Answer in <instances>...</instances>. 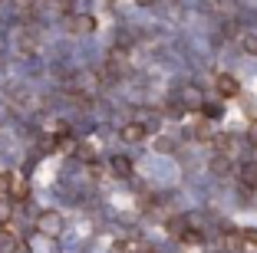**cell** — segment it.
Instances as JSON below:
<instances>
[{
	"label": "cell",
	"instance_id": "cell-1",
	"mask_svg": "<svg viewBox=\"0 0 257 253\" xmlns=\"http://www.w3.org/2000/svg\"><path fill=\"white\" fill-rule=\"evenodd\" d=\"M214 89H218L221 99H234V96H241V82H237L231 73H218V79H214Z\"/></svg>",
	"mask_w": 257,
	"mask_h": 253
},
{
	"label": "cell",
	"instance_id": "cell-2",
	"mask_svg": "<svg viewBox=\"0 0 257 253\" xmlns=\"http://www.w3.org/2000/svg\"><path fill=\"white\" fill-rule=\"evenodd\" d=\"M60 223H63V217L56 210H43L40 214V230L43 233H60Z\"/></svg>",
	"mask_w": 257,
	"mask_h": 253
},
{
	"label": "cell",
	"instance_id": "cell-4",
	"mask_svg": "<svg viewBox=\"0 0 257 253\" xmlns=\"http://www.w3.org/2000/svg\"><path fill=\"white\" fill-rule=\"evenodd\" d=\"M241 184L247 187V191H254V187H257V164H244V171H241Z\"/></svg>",
	"mask_w": 257,
	"mask_h": 253
},
{
	"label": "cell",
	"instance_id": "cell-11",
	"mask_svg": "<svg viewBox=\"0 0 257 253\" xmlns=\"http://www.w3.org/2000/svg\"><path fill=\"white\" fill-rule=\"evenodd\" d=\"M250 142H254V145H257V125H254V128H250Z\"/></svg>",
	"mask_w": 257,
	"mask_h": 253
},
{
	"label": "cell",
	"instance_id": "cell-9",
	"mask_svg": "<svg viewBox=\"0 0 257 253\" xmlns=\"http://www.w3.org/2000/svg\"><path fill=\"white\" fill-rule=\"evenodd\" d=\"M76 30H92V20H89V17H83V20H76Z\"/></svg>",
	"mask_w": 257,
	"mask_h": 253
},
{
	"label": "cell",
	"instance_id": "cell-5",
	"mask_svg": "<svg viewBox=\"0 0 257 253\" xmlns=\"http://www.w3.org/2000/svg\"><path fill=\"white\" fill-rule=\"evenodd\" d=\"M112 171L119 174V178H125V174H132V161H128V158H122V155H115L112 158Z\"/></svg>",
	"mask_w": 257,
	"mask_h": 253
},
{
	"label": "cell",
	"instance_id": "cell-7",
	"mask_svg": "<svg viewBox=\"0 0 257 253\" xmlns=\"http://www.w3.org/2000/svg\"><path fill=\"white\" fill-rule=\"evenodd\" d=\"M10 217H14V207L7 204V197H0V227H4V223H10Z\"/></svg>",
	"mask_w": 257,
	"mask_h": 253
},
{
	"label": "cell",
	"instance_id": "cell-8",
	"mask_svg": "<svg viewBox=\"0 0 257 253\" xmlns=\"http://www.w3.org/2000/svg\"><path fill=\"white\" fill-rule=\"evenodd\" d=\"M10 191H14V174H0V194H10Z\"/></svg>",
	"mask_w": 257,
	"mask_h": 253
},
{
	"label": "cell",
	"instance_id": "cell-10",
	"mask_svg": "<svg viewBox=\"0 0 257 253\" xmlns=\"http://www.w3.org/2000/svg\"><path fill=\"white\" fill-rule=\"evenodd\" d=\"M244 240H247V243H254V246H257V230H244Z\"/></svg>",
	"mask_w": 257,
	"mask_h": 253
},
{
	"label": "cell",
	"instance_id": "cell-3",
	"mask_svg": "<svg viewBox=\"0 0 257 253\" xmlns=\"http://www.w3.org/2000/svg\"><path fill=\"white\" fill-rule=\"evenodd\" d=\"M145 135H149V128H145L142 122H128V125L122 128V138H125V142H142Z\"/></svg>",
	"mask_w": 257,
	"mask_h": 253
},
{
	"label": "cell",
	"instance_id": "cell-6",
	"mask_svg": "<svg viewBox=\"0 0 257 253\" xmlns=\"http://www.w3.org/2000/svg\"><path fill=\"white\" fill-rule=\"evenodd\" d=\"M227 168H231V161H227V155H218V158L211 161V171H214V174H227Z\"/></svg>",
	"mask_w": 257,
	"mask_h": 253
}]
</instances>
